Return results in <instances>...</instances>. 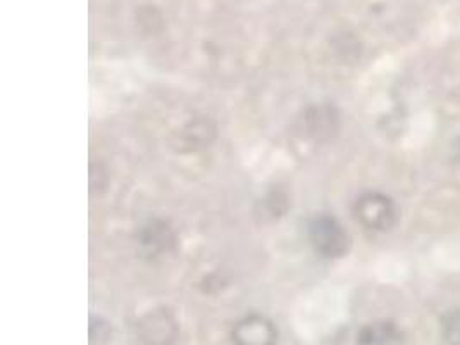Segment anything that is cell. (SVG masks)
Segmentation results:
<instances>
[{
  "label": "cell",
  "instance_id": "cell-3",
  "mask_svg": "<svg viewBox=\"0 0 460 345\" xmlns=\"http://www.w3.org/2000/svg\"><path fill=\"white\" fill-rule=\"evenodd\" d=\"M234 345H276L278 330L270 318L262 314H249L233 328Z\"/></svg>",
  "mask_w": 460,
  "mask_h": 345
},
{
  "label": "cell",
  "instance_id": "cell-5",
  "mask_svg": "<svg viewBox=\"0 0 460 345\" xmlns=\"http://www.w3.org/2000/svg\"><path fill=\"white\" fill-rule=\"evenodd\" d=\"M441 339L445 345H460V309H452L441 318Z\"/></svg>",
  "mask_w": 460,
  "mask_h": 345
},
{
  "label": "cell",
  "instance_id": "cell-4",
  "mask_svg": "<svg viewBox=\"0 0 460 345\" xmlns=\"http://www.w3.org/2000/svg\"><path fill=\"white\" fill-rule=\"evenodd\" d=\"M357 345H403V335L392 322H375L358 332Z\"/></svg>",
  "mask_w": 460,
  "mask_h": 345
},
{
  "label": "cell",
  "instance_id": "cell-2",
  "mask_svg": "<svg viewBox=\"0 0 460 345\" xmlns=\"http://www.w3.org/2000/svg\"><path fill=\"white\" fill-rule=\"evenodd\" d=\"M357 221L373 232H390L398 223L397 204L388 195L367 192L356 202Z\"/></svg>",
  "mask_w": 460,
  "mask_h": 345
},
{
  "label": "cell",
  "instance_id": "cell-1",
  "mask_svg": "<svg viewBox=\"0 0 460 345\" xmlns=\"http://www.w3.org/2000/svg\"><path fill=\"white\" fill-rule=\"evenodd\" d=\"M309 238L315 252L323 258H343L350 249V237L333 216L321 215L309 226Z\"/></svg>",
  "mask_w": 460,
  "mask_h": 345
}]
</instances>
